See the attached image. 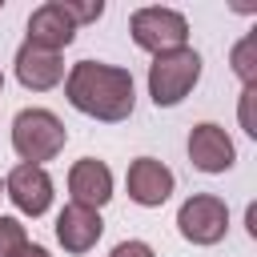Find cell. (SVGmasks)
<instances>
[{
    "label": "cell",
    "mask_w": 257,
    "mask_h": 257,
    "mask_svg": "<svg viewBox=\"0 0 257 257\" xmlns=\"http://www.w3.org/2000/svg\"><path fill=\"white\" fill-rule=\"evenodd\" d=\"M64 96L76 112L96 116V120H124L133 116V76L128 68L116 64H100V60H80L72 64L68 80H64Z\"/></svg>",
    "instance_id": "6da1fadb"
},
{
    "label": "cell",
    "mask_w": 257,
    "mask_h": 257,
    "mask_svg": "<svg viewBox=\"0 0 257 257\" xmlns=\"http://www.w3.org/2000/svg\"><path fill=\"white\" fill-rule=\"evenodd\" d=\"M64 141H68V128L48 108H20L16 120H12V149L24 165L52 161L64 149Z\"/></svg>",
    "instance_id": "7a4b0ae2"
},
{
    "label": "cell",
    "mask_w": 257,
    "mask_h": 257,
    "mask_svg": "<svg viewBox=\"0 0 257 257\" xmlns=\"http://www.w3.org/2000/svg\"><path fill=\"white\" fill-rule=\"evenodd\" d=\"M201 76V56L193 48H177V52H161L153 64H149V96L157 108H173L181 104L193 84Z\"/></svg>",
    "instance_id": "3957f363"
},
{
    "label": "cell",
    "mask_w": 257,
    "mask_h": 257,
    "mask_svg": "<svg viewBox=\"0 0 257 257\" xmlns=\"http://www.w3.org/2000/svg\"><path fill=\"white\" fill-rule=\"evenodd\" d=\"M128 32H133V44H137V48L161 56V52L185 48V40H189V20H185L177 8L153 4V8H137V12H133Z\"/></svg>",
    "instance_id": "277c9868"
},
{
    "label": "cell",
    "mask_w": 257,
    "mask_h": 257,
    "mask_svg": "<svg viewBox=\"0 0 257 257\" xmlns=\"http://www.w3.org/2000/svg\"><path fill=\"white\" fill-rule=\"evenodd\" d=\"M177 229L185 241L193 245H217L229 229V209L221 197L213 193H193L181 209H177Z\"/></svg>",
    "instance_id": "5b68a950"
},
{
    "label": "cell",
    "mask_w": 257,
    "mask_h": 257,
    "mask_svg": "<svg viewBox=\"0 0 257 257\" xmlns=\"http://www.w3.org/2000/svg\"><path fill=\"white\" fill-rule=\"evenodd\" d=\"M76 28L80 24H76L72 8L64 0H48L28 16V44H36L44 52H60V48H68L76 40Z\"/></svg>",
    "instance_id": "8992f818"
},
{
    "label": "cell",
    "mask_w": 257,
    "mask_h": 257,
    "mask_svg": "<svg viewBox=\"0 0 257 257\" xmlns=\"http://www.w3.org/2000/svg\"><path fill=\"white\" fill-rule=\"evenodd\" d=\"M4 197L20 213H28V217L48 213V205H52V177H48V169L44 165H16L8 173V181H4Z\"/></svg>",
    "instance_id": "52a82bcc"
},
{
    "label": "cell",
    "mask_w": 257,
    "mask_h": 257,
    "mask_svg": "<svg viewBox=\"0 0 257 257\" xmlns=\"http://www.w3.org/2000/svg\"><path fill=\"white\" fill-rule=\"evenodd\" d=\"M189 161H193L201 173H225V169H233L237 149H233V141H229V133H225L221 124L201 120V124H193V133H189Z\"/></svg>",
    "instance_id": "ba28073f"
},
{
    "label": "cell",
    "mask_w": 257,
    "mask_h": 257,
    "mask_svg": "<svg viewBox=\"0 0 257 257\" xmlns=\"http://www.w3.org/2000/svg\"><path fill=\"white\" fill-rule=\"evenodd\" d=\"M124 185H128V197L145 209H157L173 197V173L157 157H137L124 173Z\"/></svg>",
    "instance_id": "9c48e42d"
},
{
    "label": "cell",
    "mask_w": 257,
    "mask_h": 257,
    "mask_svg": "<svg viewBox=\"0 0 257 257\" xmlns=\"http://www.w3.org/2000/svg\"><path fill=\"white\" fill-rule=\"evenodd\" d=\"M68 193H72V205H84V209H100L108 205L112 197V173L104 161L96 157H84L68 169Z\"/></svg>",
    "instance_id": "30bf717a"
},
{
    "label": "cell",
    "mask_w": 257,
    "mask_h": 257,
    "mask_svg": "<svg viewBox=\"0 0 257 257\" xmlns=\"http://www.w3.org/2000/svg\"><path fill=\"white\" fill-rule=\"evenodd\" d=\"M16 80L24 84V88H32V92H48V88H56L60 80H64V60H60V52H44V48H36V44H20V52H16Z\"/></svg>",
    "instance_id": "8fae6325"
},
{
    "label": "cell",
    "mask_w": 257,
    "mask_h": 257,
    "mask_svg": "<svg viewBox=\"0 0 257 257\" xmlns=\"http://www.w3.org/2000/svg\"><path fill=\"white\" fill-rule=\"evenodd\" d=\"M104 233V221L96 209L84 205H64L56 217V241L64 245V253H88Z\"/></svg>",
    "instance_id": "7c38bea8"
},
{
    "label": "cell",
    "mask_w": 257,
    "mask_h": 257,
    "mask_svg": "<svg viewBox=\"0 0 257 257\" xmlns=\"http://www.w3.org/2000/svg\"><path fill=\"white\" fill-rule=\"evenodd\" d=\"M28 249V233L16 217H0V257H20Z\"/></svg>",
    "instance_id": "4fadbf2b"
},
{
    "label": "cell",
    "mask_w": 257,
    "mask_h": 257,
    "mask_svg": "<svg viewBox=\"0 0 257 257\" xmlns=\"http://www.w3.org/2000/svg\"><path fill=\"white\" fill-rule=\"evenodd\" d=\"M233 72L245 80V88H253V76H257V68H253V36H245L233 48Z\"/></svg>",
    "instance_id": "5bb4252c"
},
{
    "label": "cell",
    "mask_w": 257,
    "mask_h": 257,
    "mask_svg": "<svg viewBox=\"0 0 257 257\" xmlns=\"http://www.w3.org/2000/svg\"><path fill=\"white\" fill-rule=\"evenodd\" d=\"M108 257H157V253H153L145 241H120V245H116Z\"/></svg>",
    "instance_id": "9a60e30c"
},
{
    "label": "cell",
    "mask_w": 257,
    "mask_h": 257,
    "mask_svg": "<svg viewBox=\"0 0 257 257\" xmlns=\"http://www.w3.org/2000/svg\"><path fill=\"white\" fill-rule=\"evenodd\" d=\"M20 257H48V249H40V245H28Z\"/></svg>",
    "instance_id": "2e32d148"
},
{
    "label": "cell",
    "mask_w": 257,
    "mask_h": 257,
    "mask_svg": "<svg viewBox=\"0 0 257 257\" xmlns=\"http://www.w3.org/2000/svg\"><path fill=\"white\" fill-rule=\"evenodd\" d=\"M0 92H4V72H0Z\"/></svg>",
    "instance_id": "e0dca14e"
},
{
    "label": "cell",
    "mask_w": 257,
    "mask_h": 257,
    "mask_svg": "<svg viewBox=\"0 0 257 257\" xmlns=\"http://www.w3.org/2000/svg\"><path fill=\"white\" fill-rule=\"evenodd\" d=\"M0 193H4V185H0Z\"/></svg>",
    "instance_id": "ac0fdd59"
}]
</instances>
